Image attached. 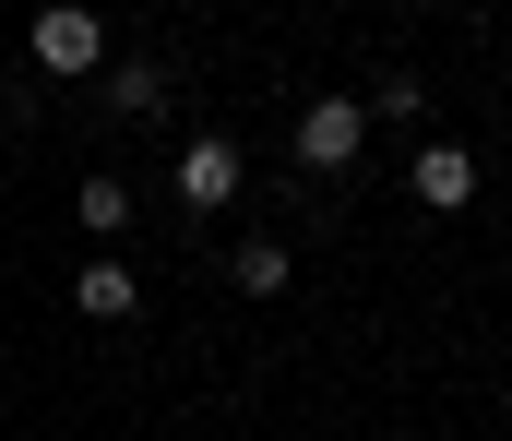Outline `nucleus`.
<instances>
[{
  "mask_svg": "<svg viewBox=\"0 0 512 441\" xmlns=\"http://www.w3.org/2000/svg\"><path fill=\"white\" fill-rule=\"evenodd\" d=\"M24 48H36V72H60V84H84V72L108 60V12H96V0H48Z\"/></svg>",
  "mask_w": 512,
  "mask_h": 441,
  "instance_id": "nucleus-1",
  "label": "nucleus"
},
{
  "mask_svg": "<svg viewBox=\"0 0 512 441\" xmlns=\"http://www.w3.org/2000/svg\"><path fill=\"white\" fill-rule=\"evenodd\" d=\"M358 144H370V108H358V96H310V108H298V167H310V179H346Z\"/></svg>",
  "mask_w": 512,
  "mask_h": 441,
  "instance_id": "nucleus-2",
  "label": "nucleus"
},
{
  "mask_svg": "<svg viewBox=\"0 0 512 441\" xmlns=\"http://www.w3.org/2000/svg\"><path fill=\"white\" fill-rule=\"evenodd\" d=\"M239 179H251V167H239V144H227V132H191V144H179V167H167L179 215H227V203H239Z\"/></svg>",
  "mask_w": 512,
  "mask_h": 441,
  "instance_id": "nucleus-3",
  "label": "nucleus"
},
{
  "mask_svg": "<svg viewBox=\"0 0 512 441\" xmlns=\"http://www.w3.org/2000/svg\"><path fill=\"white\" fill-rule=\"evenodd\" d=\"M405 191H417L429 215H465V203H477V155H465V144H417Z\"/></svg>",
  "mask_w": 512,
  "mask_h": 441,
  "instance_id": "nucleus-4",
  "label": "nucleus"
},
{
  "mask_svg": "<svg viewBox=\"0 0 512 441\" xmlns=\"http://www.w3.org/2000/svg\"><path fill=\"white\" fill-rule=\"evenodd\" d=\"M72 310H84V322H131V310H143V275H131L120 251H84V275H72Z\"/></svg>",
  "mask_w": 512,
  "mask_h": 441,
  "instance_id": "nucleus-5",
  "label": "nucleus"
},
{
  "mask_svg": "<svg viewBox=\"0 0 512 441\" xmlns=\"http://www.w3.org/2000/svg\"><path fill=\"white\" fill-rule=\"evenodd\" d=\"M72 227H84V239L108 251V239H120V227H131V179H108V167H96V179L72 191Z\"/></svg>",
  "mask_w": 512,
  "mask_h": 441,
  "instance_id": "nucleus-6",
  "label": "nucleus"
},
{
  "mask_svg": "<svg viewBox=\"0 0 512 441\" xmlns=\"http://www.w3.org/2000/svg\"><path fill=\"white\" fill-rule=\"evenodd\" d=\"M227 287L239 298H286V239H239L227 251Z\"/></svg>",
  "mask_w": 512,
  "mask_h": 441,
  "instance_id": "nucleus-7",
  "label": "nucleus"
},
{
  "mask_svg": "<svg viewBox=\"0 0 512 441\" xmlns=\"http://www.w3.org/2000/svg\"><path fill=\"white\" fill-rule=\"evenodd\" d=\"M108 108H120V120H167V72H155V60H120V72H108Z\"/></svg>",
  "mask_w": 512,
  "mask_h": 441,
  "instance_id": "nucleus-8",
  "label": "nucleus"
},
{
  "mask_svg": "<svg viewBox=\"0 0 512 441\" xmlns=\"http://www.w3.org/2000/svg\"><path fill=\"white\" fill-rule=\"evenodd\" d=\"M358 108H370V120H429V84H417V72H382V96H358Z\"/></svg>",
  "mask_w": 512,
  "mask_h": 441,
  "instance_id": "nucleus-9",
  "label": "nucleus"
}]
</instances>
